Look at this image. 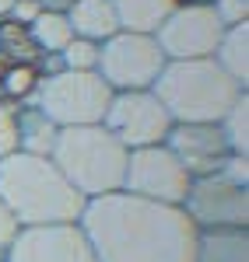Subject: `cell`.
<instances>
[{
  "mask_svg": "<svg viewBox=\"0 0 249 262\" xmlns=\"http://www.w3.org/2000/svg\"><path fill=\"white\" fill-rule=\"evenodd\" d=\"M28 35L35 42L39 56H60V49L74 39L67 14H53V11H42L39 18L28 25Z\"/></svg>",
  "mask_w": 249,
  "mask_h": 262,
  "instance_id": "cell-18",
  "label": "cell"
},
{
  "mask_svg": "<svg viewBox=\"0 0 249 262\" xmlns=\"http://www.w3.org/2000/svg\"><path fill=\"white\" fill-rule=\"evenodd\" d=\"M210 60L218 63L239 88H249V25H235L221 32V42Z\"/></svg>",
  "mask_w": 249,
  "mask_h": 262,
  "instance_id": "cell-16",
  "label": "cell"
},
{
  "mask_svg": "<svg viewBox=\"0 0 249 262\" xmlns=\"http://www.w3.org/2000/svg\"><path fill=\"white\" fill-rule=\"evenodd\" d=\"M67 21H70V32H74L78 39L99 42V46L120 32L112 0H78V4L67 11Z\"/></svg>",
  "mask_w": 249,
  "mask_h": 262,
  "instance_id": "cell-14",
  "label": "cell"
},
{
  "mask_svg": "<svg viewBox=\"0 0 249 262\" xmlns=\"http://www.w3.org/2000/svg\"><path fill=\"white\" fill-rule=\"evenodd\" d=\"M39 81H42V74L35 63H7L4 77H0V98L14 101V105H25V101L32 98V91H35Z\"/></svg>",
  "mask_w": 249,
  "mask_h": 262,
  "instance_id": "cell-20",
  "label": "cell"
},
{
  "mask_svg": "<svg viewBox=\"0 0 249 262\" xmlns=\"http://www.w3.org/2000/svg\"><path fill=\"white\" fill-rule=\"evenodd\" d=\"M0 203L18 221V227H46L78 224L88 200L63 179V171L49 158L14 150L0 158Z\"/></svg>",
  "mask_w": 249,
  "mask_h": 262,
  "instance_id": "cell-2",
  "label": "cell"
},
{
  "mask_svg": "<svg viewBox=\"0 0 249 262\" xmlns=\"http://www.w3.org/2000/svg\"><path fill=\"white\" fill-rule=\"evenodd\" d=\"M60 63L63 70H78V74H95L99 67V42H88V39H74L60 49Z\"/></svg>",
  "mask_w": 249,
  "mask_h": 262,
  "instance_id": "cell-22",
  "label": "cell"
},
{
  "mask_svg": "<svg viewBox=\"0 0 249 262\" xmlns=\"http://www.w3.org/2000/svg\"><path fill=\"white\" fill-rule=\"evenodd\" d=\"M189 182L193 179L186 175V168L176 161V154L165 143L130 150V158H126L123 192H130V196L165 203V206H183V200L189 192Z\"/></svg>",
  "mask_w": 249,
  "mask_h": 262,
  "instance_id": "cell-8",
  "label": "cell"
},
{
  "mask_svg": "<svg viewBox=\"0 0 249 262\" xmlns=\"http://www.w3.org/2000/svg\"><path fill=\"white\" fill-rule=\"evenodd\" d=\"M18 221L7 213V206L0 203V262L7 259V252H11V245H14V238H18Z\"/></svg>",
  "mask_w": 249,
  "mask_h": 262,
  "instance_id": "cell-26",
  "label": "cell"
},
{
  "mask_svg": "<svg viewBox=\"0 0 249 262\" xmlns=\"http://www.w3.org/2000/svg\"><path fill=\"white\" fill-rule=\"evenodd\" d=\"M18 108L21 105L0 98V158L18 150Z\"/></svg>",
  "mask_w": 249,
  "mask_h": 262,
  "instance_id": "cell-23",
  "label": "cell"
},
{
  "mask_svg": "<svg viewBox=\"0 0 249 262\" xmlns=\"http://www.w3.org/2000/svg\"><path fill=\"white\" fill-rule=\"evenodd\" d=\"M165 53L158 49L155 35L141 32H116L99 46L95 74L109 84V91H151L158 74L165 70Z\"/></svg>",
  "mask_w": 249,
  "mask_h": 262,
  "instance_id": "cell-6",
  "label": "cell"
},
{
  "mask_svg": "<svg viewBox=\"0 0 249 262\" xmlns=\"http://www.w3.org/2000/svg\"><path fill=\"white\" fill-rule=\"evenodd\" d=\"M225 25L210 11V4H193L183 0L155 32L158 49L165 53V60H210L218 42H221Z\"/></svg>",
  "mask_w": 249,
  "mask_h": 262,
  "instance_id": "cell-9",
  "label": "cell"
},
{
  "mask_svg": "<svg viewBox=\"0 0 249 262\" xmlns=\"http://www.w3.org/2000/svg\"><path fill=\"white\" fill-rule=\"evenodd\" d=\"M109 84L99 74H78V70H56L46 74L32 98L25 105L39 108L56 129H70V126H99L109 108Z\"/></svg>",
  "mask_w": 249,
  "mask_h": 262,
  "instance_id": "cell-5",
  "label": "cell"
},
{
  "mask_svg": "<svg viewBox=\"0 0 249 262\" xmlns=\"http://www.w3.org/2000/svg\"><path fill=\"white\" fill-rule=\"evenodd\" d=\"M11 4H14V0H0V21H7V14H11Z\"/></svg>",
  "mask_w": 249,
  "mask_h": 262,
  "instance_id": "cell-29",
  "label": "cell"
},
{
  "mask_svg": "<svg viewBox=\"0 0 249 262\" xmlns=\"http://www.w3.org/2000/svg\"><path fill=\"white\" fill-rule=\"evenodd\" d=\"M218 129H221V137H225L232 154H249V95L246 91H242V95L235 98V105L218 119Z\"/></svg>",
  "mask_w": 249,
  "mask_h": 262,
  "instance_id": "cell-19",
  "label": "cell"
},
{
  "mask_svg": "<svg viewBox=\"0 0 249 262\" xmlns=\"http://www.w3.org/2000/svg\"><path fill=\"white\" fill-rule=\"evenodd\" d=\"M42 14L39 0H14L11 4V14H7V21H14V25H21V28H28L32 21Z\"/></svg>",
  "mask_w": 249,
  "mask_h": 262,
  "instance_id": "cell-27",
  "label": "cell"
},
{
  "mask_svg": "<svg viewBox=\"0 0 249 262\" xmlns=\"http://www.w3.org/2000/svg\"><path fill=\"white\" fill-rule=\"evenodd\" d=\"M186 213L197 231L214 227H249V189L232 185L221 175H204L189 182V192L183 200Z\"/></svg>",
  "mask_w": 249,
  "mask_h": 262,
  "instance_id": "cell-10",
  "label": "cell"
},
{
  "mask_svg": "<svg viewBox=\"0 0 249 262\" xmlns=\"http://www.w3.org/2000/svg\"><path fill=\"white\" fill-rule=\"evenodd\" d=\"M214 175H221L225 182L246 189V182H249V158H246V154H228L225 164H221V171H214Z\"/></svg>",
  "mask_w": 249,
  "mask_h": 262,
  "instance_id": "cell-25",
  "label": "cell"
},
{
  "mask_svg": "<svg viewBox=\"0 0 249 262\" xmlns=\"http://www.w3.org/2000/svg\"><path fill=\"white\" fill-rule=\"evenodd\" d=\"M172 122H218L246 91L214 60H168L151 88Z\"/></svg>",
  "mask_w": 249,
  "mask_h": 262,
  "instance_id": "cell-4",
  "label": "cell"
},
{
  "mask_svg": "<svg viewBox=\"0 0 249 262\" xmlns=\"http://www.w3.org/2000/svg\"><path fill=\"white\" fill-rule=\"evenodd\" d=\"M4 262H99L81 224L21 227Z\"/></svg>",
  "mask_w": 249,
  "mask_h": 262,
  "instance_id": "cell-11",
  "label": "cell"
},
{
  "mask_svg": "<svg viewBox=\"0 0 249 262\" xmlns=\"http://www.w3.org/2000/svg\"><path fill=\"white\" fill-rule=\"evenodd\" d=\"M78 224L99 262H193L197 252V227L183 206L130 192L88 200Z\"/></svg>",
  "mask_w": 249,
  "mask_h": 262,
  "instance_id": "cell-1",
  "label": "cell"
},
{
  "mask_svg": "<svg viewBox=\"0 0 249 262\" xmlns=\"http://www.w3.org/2000/svg\"><path fill=\"white\" fill-rule=\"evenodd\" d=\"M183 0H112V11L120 21V32H141L155 35L162 21L179 7Z\"/></svg>",
  "mask_w": 249,
  "mask_h": 262,
  "instance_id": "cell-15",
  "label": "cell"
},
{
  "mask_svg": "<svg viewBox=\"0 0 249 262\" xmlns=\"http://www.w3.org/2000/svg\"><path fill=\"white\" fill-rule=\"evenodd\" d=\"M165 147L176 154V161L186 168L189 179H204V175L221 171L225 158L232 154L218 122H172Z\"/></svg>",
  "mask_w": 249,
  "mask_h": 262,
  "instance_id": "cell-12",
  "label": "cell"
},
{
  "mask_svg": "<svg viewBox=\"0 0 249 262\" xmlns=\"http://www.w3.org/2000/svg\"><path fill=\"white\" fill-rule=\"evenodd\" d=\"M126 150L102 122L99 126H70L56 133L49 161L63 171L84 200H99L109 192H123V175H126Z\"/></svg>",
  "mask_w": 249,
  "mask_h": 262,
  "instance_id": "cell-3",
  "label": "cell"
},
{
  "mask_svg": "<svg viewBox=\"0 0 249 262\" xmlns=\"http://www.w3.org/2000/svg\"><path fill=\"white\" fill-rule=\"evenodd\" d=\"M210 11L218 14V21L225 28L249 25V0H210Z\"/></svg>",
  "mask_w": 249,
  "mask_h": 262,
  "instance_id": "cell-24",
  "label": "cell"
},
{
  "mask_svg": "<svg viewBox=\"0 0 249 262\" xmlns=\"http://www.w3.org/2000/svg\"><path fill=\"white\" fill-rule=\"evenodd\" d=\"M56 126L42 116L39 108L21 105L18 108V150L21 154H35V158H49L53 143H56Z\"/></svg>",
  "mask_w": 249,
  "mask_h": 262,
  "instance_id": "cell-17",
  "label": "cell"
},
{
  "mask_svg": "<svg viewBox=\"0 0 249 262\" xmlns=\"http://www.w3.org/2000/svg\"><path fill=\"white\" fill-rule=\"evenodd\" d=\"M0 60L4 63H39V49L28 35V28H21L14 21H0Z\"/></svg>",
  "mask_w": 249,
  "mask_h": 262,
  "instance_id": "cell-21",
  "label": "cell"
},
{
  "mask_svg": "<svg viewBox=\"0 0 249 262\" xmlns=\"http://www.w3.org/2000/svg\"><path fill=\"white\" fill-rule=\"evenodd\" d=\"M4 67H7V63H4V60H0V77H4Z\"/></svg>",
  "mask_w": 249,
  "mask_h": 262,
  "instance_id": "cell-30",
  "label": "cell"
},
{
  "mask_svg": "<svg viewBox=\"0 0 249 262\" xmlns=\"http://www.w3.org/2000/svg\"><path fill=\"white\" fill-rule=\"evenodd\" d=\"M193 262H249V227L197 231Z\"/></svg>",
  "mask_w": 249,
  "mask_h": 262,
  "instance_id": "cell-13",
  "label": "cell"
},
{
  "mask_svg": "<svg viewBox=\"0 0 249 262\" xmlns=\"http://www.w3.org/2000/svg\"><path fill=\"white\" fill-rule=\"evenodd\" d=\"M102 126L126 150H141V147L165 143L168 129H172V116L155 91H112Z\"/></svg>",
  "mask_w": 249,
  "mask_h": 262,
  "instance_id": "cell-7",
  "label": "cell"
},
{
  "mask_svg": "<svg viewBox=\"0 0 249 262\" xmlns=\"http://www.w3.org/2000/svg\"><path fill=\"white\" fill-rule=\"evenodd\" d=\"M74 4H78V0H39L42 11H53V14H67Z\"/></svg>",
  "mask_w": 249,
  "mask_h": 262,
  "instance_id": "cell-28",
  "label": "cell"
},
{
  "mask_svg": "<svg viewBox=\"0 0 249 262\" xmlns=\"http://www.w3.org/2000/svg\"><path fill=\"white\" fill-rule=\"evenodd\" d=\"M193 4H210V0H193Z\"/></svg>",
  "mask_w": 249,
  "mask_h": 262,
  "instance_id": "cell-31",
  "label": "cell"
}]
</instances>
